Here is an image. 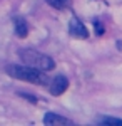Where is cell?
<instances>
[{"mask_svg": "<svg viewBox=\"0 0 122 126\" xmlns=\"http://www.w3.org/2000/svg\"><path fill=\"white\" fill-rule=\"evenodd\" d=\"M5 72L9 74L10 78L19 79V81H25L30 84H37V86H47L50 79L47 78L45 71L40 69L30 67V66H17V64H10L5 67Z\"/></svg>", "mask_w": 122, "mask_h": 126, "instance_id": "obj_1", "label": "cell"}, {"mask_svg": "<svg viewBox=\"0 0 122 126\" xmlns=\"http://www.w3.org/2000/svg\"><path fill=\"white\" fill-rule=\"evenodd\" d=\"M19 56L22 59L24 64H27L30 67H35V69H40V71H52L55 67V62L54 59L38 52L35 49H20L19 50Z\"/></svg>", "mask_w": 122, "mask_h": 126, "instance_id": "obj_2", "label": "cell"}, {"mask_svg": "<svg viewBox=\"0 0 122 126\" xmlns=\"http://www.w3.org/2000/svg\"><path fill=\"white\" fill-rule=\"evenodd\" d=\"M67 87H69V79L65 76H57L50 81V84H49V89H50V94H54V96H60V94H64L67 91Z\"/></svg>", "mask_w": 122, "mask_h": 126, "instance_id": "obj_3", "label": "cell"}, {"mask_svg": "<svg viewBox=\"0 0 122 126\" xmlns=\"http://www.w3.org/2000/svg\"><path fill=\"white\" fill-rule=\"evenodd\" d=\"M69 34L74 35V37H79V39H87L89 37V32L85 29V25L77 17H72L70 22H69Z\"/></svg>", "mask_w": 122, "mask_h": 126, "instance_id": "obj_4", "label": "cell"}, {"mask_svg": "<svg viewBox=\"0 0 122 126\" xmlns=\"http://www.w3.org/2000/svg\"><path fill=\"white\" fill-rule=\"evenodd\" d=\"M44 125H47V126H70L72 121H69L67 118L60 116V114H55V113H47L44 116Z\"/></svg>", "mask_w": 122, "mask_h": 126, "instance_id": "obj_5", "label": "cell"}, {"mask_svg": "<svg viewBox=\"0 0 122 126\" xmlns=\"http://www.w3.org/2000/svg\"><path fill=\"white\" fill-rule=\"evenodd\" d=\"M13 25H15V34L19 35L20 39H25L28 35V25L24 17H15L13 19Z\"/></svg>", "mask_w": 122, "mask_h": 126, "instance_id": "obj_6", "label": "cell"}, {"mask_svg": "<svg viewBox=\"0 0 122 126\" xmlns=\"http://www.w3.org/2000/svg\"><path fill=\"white\" fill-rule=\"evenodd\" d=\"M97 125H102V126H122V119L112 118V116H102V118L97 119Z\"/></svg>", "mask_w": 122, "mask_h": 126, "instance_id": "obj_7", "label": "cell"}, {"mask_svg": "<svg viewBox=\"0 0 122 126\" xmlns=\"http://www.w3.org/2000/svg\"><path fill=\"white\" fill-rule=\"evenodd\" d=\"M45 2L57 10H65L72 5V0H45Z\"/></svg>", "mask_w": 122, "mask_h": 126, "instance_id": "obj_8", "label": "cell"}, {"mask_svg": "<svg viewBox=\"0 0 122 126\" xmlns=\"http://www.w3.org/2000/svg\"><path fill=\"white\" fill-rule=\"evenodd\" d=\"M94 25H95V34H97V35H102V34H104V27H102V24H100V22H95Z\"/></svg>", "mask_w": 122, "mask_h": 126, "instance_id": "obj_9", "label": "cell"}, {"mask_svg": "<svg viewBox=\"0 0 122 126\" xmlns=\"http://www.w3.org/2000/svg\"><path fill=\"white\" fill-rule=\"evenodd\" d=\"M117 47H119V49H121V50H122V42H121V40L117 42Z\"/></svg>", "mask_w": 122, "mask_h": 126, "instance_id": "obj_10", "label": "cell"}]
</instances>
